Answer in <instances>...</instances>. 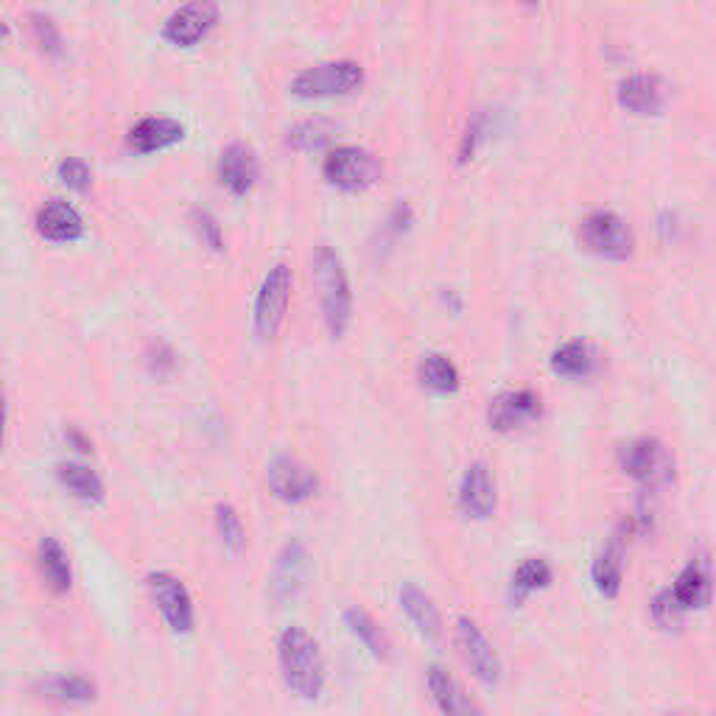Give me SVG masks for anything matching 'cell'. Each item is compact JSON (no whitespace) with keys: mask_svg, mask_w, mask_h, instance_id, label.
Returning <instances> with one entry per match:
<instances>
[{"mask_svg":"<svg viewBox=\"0 0 716 716\" xmlns=\"http://www.w3.org/2000/svg\"><path fill=\"white\" fill-rule=\"evenodd\" d=\"M277 666L292 694L303 699H316L325 692L327 669L320 641L303 627H286L277 638Z\"/></svg>","mask_w":716,"mask_h":716,"instance_id":"1","label":"cell"},{"mask_svg":"<svg viewBox=\"0 0 716 716\" xmlns=\"http://www.w3.org/2000/svg\"><path fill=\"white\" fill-rule=\"evenodd\" d=\"M311 272H314L316 288H320V308L327 333L333 339H342L347 333L350 320H353V292H350L342 258L331 247H316Z\"/></svg>","mask_w":716,"mask_h":716,"instance_id":"2","label":"cell"},{"mask_svg":"<svg viewBox=\"0 0 716 716\" xmlns=\"http://www.w3.org/2000/svg\"><path fill=\"white\" fill-rule=\"evenodd\" d=\"M619 464L644 490H664L675 484V457L655 437H638L619 448Z\"/></svg>","mask_w":716,"mask_h":716,"instance_id":"3","label":"cell"},{"mask_svg":"<svg viewBox=\"0 0 716 716\" xmlns=\"http://www.w3.org/2000/svg\"><path fill=\"white\" fill-rule=\"evenodd\" d=\"M322 177L344 194H362L381 183L384 166L373 151L362 149V146H336L327 151L325 163H322Z\"/></svg>","mask_w":716,"mask_h":716,"instance_id":"4","label":"cell"},{"mask_svg":"<svg viewBox=\"0 0 716 716\" xmlns=\"http://www.w3.org/2000/svg\"><path fill=\"white\" fill-rule=\"evenodd\" d=\"M577 238L590 255L605 261H627L636 253V235L621 216L610 210H596L579 222Z\"/></svg>","mask_w":716,"mask_h":716,"instance_id":"5","label":"cell"},{"mask_svg":"<svg viewBox=\"0 0 716 716\" xmlns=\"http://www.w3.org/2000/svg\"><path fill=\"white\" fill-rule=\"evenodd\" d=\"M292 286L294 275L286 264H275L266 272L264 281H261L258 297H255L253 308L255 336H258L261 342H272V339L281 333L283 320H286L288 311V300H292Z\"/></svg>","mask_w":716,"mask_h":716,"instance_id":"6","label":"cell"},{"mask_svg":"<svg viewBox=\"0 0 716 716\" xmlns=\"http://www.w3.org/2000/svg\"><path fill=\"white\" fill-rule=\"evenodd\" d=\"M364 85V70L359 62L339 59V62H322L314 68H305L303 73L294 76L292 92L297 98H336L350 96Z\"/></svg>","mask_w":716,"mask_h":716,"instance_id":"7","label":"cell"},{"mask_svg":"<svg viewBox=\"0 0 716 716\" xmlns=\"http://www.w3.org/2000/svg\"><path fill=\"white\" fill-rule=\"evenodd\" d=\"M453 644H457L459 658L473 671L475 680L488 688L499 686L501 671H504L501 669L499 653H496L493 641L484 636L482 627L475 625L470 616H459V619L453 621Z\"/></svg>","mask_w":716,"mask_h":716,"instance_id":"8","label":"cell"},{"mask_svg":"<svg viewBox=\"0 0 716 716\" xmlns=\"http://www.w3.org/2000/svg\"><path fill=\"white\" fill-rule=\"evenodd\" d=\"M146 588H149L151 602L160 610L163 621L171 632L177 636H188L194 632L196 625V610L194 599H190V590L185 588V582L179 577L168 571H151L146 577Z\"/></svg>","mask_w":716,"mask_h":716,"instance_id":"9","label":"cell"},{"mask_svg":"<svg viewBox=\"0 0 716 716\" xmlns=\"http://www.w3.org/2000/svg\"><path fill=\"white\" fill-rule=\"evenodd\" d=\"M266 488L283 504H305L308 499H314L316 488V473L294 457H275L266 468Z\"/></svg>","mask_w":716,"mask_h":716,"instance_id":"10","label":"cell"},{"mask_svg":"<svg viewBox=\"0 0 716 716\" xmlns=\"http://www.w3.org/2000/svg\"><path fill=\"white\" fill-rule=\"evenodd\" d=\"M540 414H543V401H540L538 392L512 390L501 392V395H496L490 401L488 423L499 434H512V431H521L527 425L538 423Z\"/></svg>","mask_w":716,"mask_h":716,"instance_id":"11","label":"cell"},{"mask_svg":"<svg viewBox=\"0 0 716 716\" xmlns=\"http://www.w3.org/2000/svg\"><path fill=\"white\" fill-rule=\"evenodd\" d=\"M216 23H218L216 0H190V3H185L183 9H177V12L166 20L163 37H166L171 46L190 48L196 46V42L205 40Z\"/></svg>","mask_w":716,"mask_h":716,"instance_id":"12","label":"cell"},{"mask_svg":"<svg viewBox=\"0 0 716 716\" xmlns=\"http://www.w3.org/2000/svg\"><path fill=\"white\" fill-rule=\"evenodd\" d=\"M311 577V557L308 549H305L300 540H288L286 546L277 555L275 568H272L269 577V594L275 602H288L300 590L305 588Z\"/></svg>","mask_w":716,"mask_h":716,"instance_id":"13","label":"cell"},{"mask_svg":"<svg viewBox=\"0 0 716 716\" xmlns=\"http://www.w3.org/2000/svg\"><path fill=\"white\" fill-rule=\"evenodd\" d=\"M496 507H499V496H496L493 473L484 462L468 464L459 482V510L473 521H488L493 518Z\"/></svg>","mask_w":716,"mask_h":716,"instance_id":"14","label":"cell"},{"mask_svg":"<svg viewBox=\"0 0 716 716\" xmlns=\"http://www.w3.org/2000/svg\"><path fill=\"white\" fill-rule=\"evenodd\" d=\"M218 183L233 196H247L261 177V163L249 146L233 144L218 157Z\"/></svg>","mask_w":716,"mask_h":716,"instance_id":"15","label":"cell"},{"mask_svg":"<svg viewBox=\"0 0 716 716\" xmlns=\"http://www.w3.org/2000/svg\"><path fill=\"white\" fill-rule=\"evenodd\" d=\"M671 599L683 614L692 610H703L710 602V562L708 557H694L680 573H677L675 585L669 588Z\"/></svg>","mask_w":716,"mask_h":716,"instance_id":"16","label":"cell"},{"mask_svg":"<svg viewBox=\"0 0 716 716\" xmlns=\"http://www.w3.org/2000/svg\"><path fill=\"white\" fill-rule=\"evenodd\" d=\"M37 233L51 244H73L85 235V222L73 205L51 199L37 210Z\"/></svg>","mask_w":716,"mask_h":716,"instance_id":"17","label":"cell"},{"mask_svg":"<svg viewBox=\"0 0 716 716\" xmlns=\"http://www.w3.org/2000/svg\"><path fill=\"white\" fill-rule=\"evenodd\" d=\"M621 107L632 115H658L666 107V87L658 76H627L616 90Z\"/></svg>","mask_w":716,"mask_h":716,"instance_id":"18","label":"cell"},{"mask_svg":"<svg viewBox=\"0 0 716 716\" xmlns=\"http://www.w3.org/2000/svg\"><path fill=\"white\" fill-rule=\"evenodd\" d=\"M185 138V127L174 118H144L135 124L127 135L129 149L138 155H155V151H166L177 146Z\"/></svg>","mask_w":716,"mask_h":716,"instance_id":"19","label":"cell"},{"mask_svg":"<svg viewBox=\"0 0 716 716\" xmlns=\"http://www.w3.org/2000/svg\"><path fill=\"white\" fill-rule=\"evenodd\" d=\"M37 571L53 596H65L73 588V566H70L68 551L57 538H42L37 543Z\"/></svg>","mask_w":716,"mask_h":716,"instance_id":"20","label":"cell"},{"mask_svg":"<svg viewBox=\"0 0 716 716\" xmlns=\"http://www.w3.org/2000/svg\"><path fill=\"white\" fill-rule=\"evenodd\" d=\"M401 608L414 625V630L425 638V641L437 644L442 638V614L425 590H420L414 582H403L401 588Z\"/></svg>","mask_w":716,"mask_h":716,"instance_id":"21","label":"cell"},{"mask_svg":"<svg viewBox=\"0 0 716 716\" xmlns=\"http://www.w3.org/2000/svg\"><path fill=\"white\" fill-rule=\"evenodd\" d=\"M590 579L605 599H616L625 582V534H616L590 566Z\"/></svg>","mask_w":716,"mask_h":716,"instance_id":"22","label":"cell"},{"mask_svg":"<svg viewBox=\"0 0 716 716\" xmlns=\"http://www.w3.org/2000/svg\"><path fill=\"white\" fill-rule=\"evenodd\" d=\"M425 683H429L431 699H434L437 708H440L442 714L459 716V714H479V710H482L473 699L468 697V694H464L462 683H459L451 671L442 669V666H431L429 675H425Z\"/></svg>","mask_w":716,"mask_h":716,"instance_id":"23","label":"cell"},{"mask_svg":"<svg viewBox=\"0 0 716 716\" xmlns=\"http://www.w3.org/2000/svg\"><path fill=\"white\" fill-rule=\"evenodd\" d=\"M57 479L70 496H76L85 504H101L107 499V488H104L101 475L87 468V464L62 462L57 468Z\"/></svg>","mask_w":716,"mask_h":716,"instance_id":"24","label":"cell"},{"mask_svg":"<svg viewBox=\"0 0 716 716\" xmlns=\"http://www.w3.org/2000/svg\"><path fill=\"white\" fill-rule=\"evenodd\" d=\"M551 373L568 381H582L596 373V353L588 342H566L551 353Z\"/></svg>","mask_w":716,"mask_h":716,"instance_id":"25","label":"cell"},{"mask_svg":"<svg viewBox=\"0 0 716 716\" xmlns=\"http://www.w3.org/2000/svg\"><path fill=\"white\" fill-rule=\"evenodd\" d=\"M418 381L423 390L434 392V395H453L462 386V375H459L457 364L440 353H429L420 359Z\"/></svg>","mask_w":716,"mask_h":716,"instance_id":"26","label":"cell"},{"mask_svg":"<svg viewBox=\"0 0 716 716\" xmlns=\"http://www.w3.org/2000/svg\"><path fill=\"white\" fill-rule=\"evenodd\" d=\"M344 625H347V630L359 638V644H362L373 658L379 660L392 658V641L386 638V632L381 630V625L367 614V610L347 608L344 610Z\"/></svg>","mask_w":716,"mask_h":716,"instance_id":"27","label":"cell"},{"mask_svg":"<svg viewBox=\"0 0 716 716\" xmlns=\"http://www.w3.org/2000/svg\"><path fill=\"white\" fill-rule=\"evenodd\" d=\"M551 579H555V568H551V562L543 560V557H529V560H523L521 566L516 568V573H512L510 602L523 605L532 594L549 588Z\"/></svg>","mask_w":716,"mask_h":716,"instance_id":"28","label":"cell"},{"mask_svg":"<svg viewBox=\"0 0 716 716\" xmlns=\"http://www.w3.org/2000/svg\"><path fill=\"white\" fill-rule=\"evenodd\" d=\"M333 133H336V127H333L331 121H325V118H311V121H300L294 124L292 129L286 133V146L294 151H320L325 149L327 144H331Z\"/></svg>","mask_w":716,"mask_h":716,"instance_id":"29","label":"cell"},{"mask_svg":"<svg viewBox=\"0 0 716 716\" xmlns=\"http://www.w3.org/2000/svg\"><path fill=\"white\" fill-rule=\"evenodd\" d=\"M213 523H216V534L222 540L224 551H229L233 557L242 555L247 549V529H244L242 516L233 504H216L213 510Z\"/></svg>","mask_w":716,"mask_h":716,"instance_id":"30","label":"cell"},{"mask_svg":"<svg viewBox=\"0 0 716 716\" xmlns=\"http://www.w3.org/2000/svg\"><path fill=\"white\" fill-rule=\"evenodd\" d=\"M48 697L57 699V703L85 705L98 697V686L90 680V677L62 675V677H53V680L48 683Z\"/></svg>","mask_w":716,"mask_h":716,"instance_id":"31","label":"cell"},{"mask_svg":"<svg viewBox=\"0 0 716 716\" xmlns=\"http://www.w3.org/2000/svg\"><path fill=\"white\" fill-rule=\"evenodd\" d=\"M31 35H35V42L40 46V51L46 57H62V35H59L57 23L46 14H31Z\"/></svg>","mask_w":716,"mask_h":716,"instance_id":"32","label":"cell"},{"mask_svg":"<svg viewBox=\"0 0 716 716\" xmlns=\"http://www.w3.org/2000/svg\"><path fill=\"white\" fill-rule=\"evenodd\" d=\"M190 224H194L196 235H199V242L205 244V247H210L213 253H224L222 224L216 222V216H213L210 210H194Z\"/></svg>","mask_w":716,"mask_h":716,"instance_id":"33","label":"cell"},{"mask_svg":"<svg viewBox=\"0 0 716 716\" xmlns=\"http://www.w3.org/2000/svg\"><path fill=\"white\" fill-rule=\"evenodd\" d=\"M59 179H62L70 190H76V194H87L92 185L90 168H87V163L79 160V157H68V160L59 163Z\"/></svg>","mask_w":716,"mask_h":716,"instance_id":"34","label":"cell"},{"mask_svg":"<svg viewBox=\"0 0 716 716\" xmlns=\"http://www.w3.org/2000/svg\"><path fill=\"white\" fill-rule=\"evenodd\" d=\"M649 610H653L655 625L664 627V630H671V627H680L683 619H686V614H683V610L675 605V599H671L669 588L660 590V594L655 596V599H653V608H649Z\"/></svg>","mask_w":716,"mask_h":716,"instance_id":"35","label":"cell"},{"mask_svg":"<svg viewBox=\"0 0 716 716\" xmlns=\"http://www.w3.org/2000/svg\"><path fill=\"white\" fill-rule=\"evenodd\" d=\"M484 135H488V115H484V112H475L473 118H470L468 129H464L462 144H459V163L473 160L475 149L482 146Z\"/></svg>","mask_w":716,"mask_h":716,"instance_id":"36","label":"cell"},{"mask_svg":"<svg viewBox=\"0 0 716 716\" xmlns=\"http://www.w3.org/2000/svg\"><path fill=\"white\" fill-rule=\"evenodd\" d=\"M146 364H149L151 375L166 379L177 367V355H174V350L166 342H151L149 350H146Z\"/></svg>","mask_w":716,"mask_h":716,"instance_id":"37","label":"cell"},{"mask_svg":"<svg viewBox=\"0 0 716 716\" xmlns=\"http://www.w3.org/2000/svg\"><path fill=\"white\" fill-rule=\"evenodd\" d=\"M65 440H68L70 445H73L79 453H90V451H92V442L87 440V437L81 434L79 429H68V431H65Z\"/></svg>","mask_w":716,"mask_h":716,"instance_id":"38","label":"cell"},{"mask_svg":"<svg viewBox=\"0 0 716 716\" xmlns=\"http://www.w3.org/2000/svg\"><path fill=\"white\" fill-rule=\"evenodd\" d=\"M3 440H7V395L0 390V448H3Z\"/></svg>","mask_w":716,"mask_h":716,"instance_id":"39","label":"cell"},{"mask_svg":"<svg viewBox=\"0 0 716 716\" xmlns=\"http://www.w3.org/2000/svg\"><path fill=\"white\" fill-rule=\"evenodd\" d=\"M9 35V29H7V23H3V20H0V40H3V37Z\"/></svg>","mask_w":716,"mask_h":716,"instance_id":"40","label":"cell"},{"mask_svg":"<svg viewBox=\"0 0 716 716\" xmlns=\"http://www.w3.org/2000/svg\"><path fill=\"white\" fill-rule=\"evenodd\" d=\"M523 3H527V7H534V3H538V0H523Z\"/></svg>","mask_w":716,"mask_h":716,"instance_id":"41","label":"cell"}]
</instances>
